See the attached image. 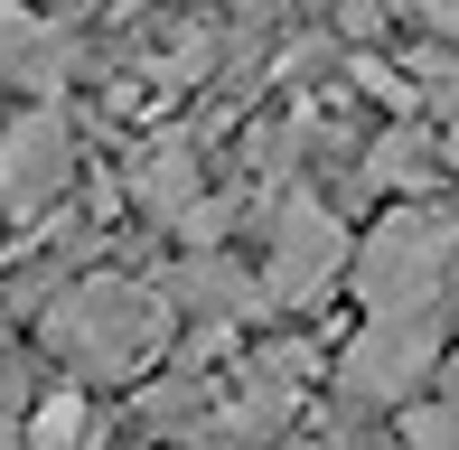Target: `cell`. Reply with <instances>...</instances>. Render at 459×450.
Listing matches in <instances>:
<instances>
[{
    "instance_id": "1",
    "label": "cell",
    "mask_w": 459,
    "mask_h": 450,
    "mask_svg": "<svg viewBox=\"0 0 459 450\" xmlns=\"http://www.w3.org/2000/svg\"><path fill=\"white\" fill-rule=\"evenodd\" d=\"M169 291L160 281H132V273H85L66 281V291L38 310V338H48V357L66 366V376H141V366H160V347H169Z\"/></svg>"
},
{
    "instance_id": "8",
    "label": "cell",
    "mask_w": 459,
    "mask_h": 450,
    "mask_svg": "<svg viewBox=\"0 0 459 450\" xmlns=\"http://www.w3.org/2000/svg\"><path fill=\"white\" fill-rule=\"evenodd\" d=\"M160 291H169V310H197V319H244L263 300V281L254 273H235V263L225 254H187L169 281H160Z\"/></svg>"
},
{
    "instance_id": "2",
    "label": "cell",
    "mask_w": 459,
    "mask_h": 450,
    "mask_svg": "<svg viewBox=\"0 0 459 450\" xmlns=\"http://www.w3.org/2000/svg\"><path fill=\"white\" fill-rule=\"evenodd\" d=\"M366 319H441L450 273H459V216L441 207H394L385 225H366V244L347 254Z\"/></svg>"
},
{
    "instance_id": "14",
    "label": "cell",
    "mask_w": 459,
    "mask_h": 450,
    "mask_svg": "<svg viewBox=\"0 0 459 450\" xmlns=\"http://www.w3.org/2000/svg\"><path fill=\"white\" fill-rule=\"evenodd\" d=\"M122 10H141V0H122Z\"/></svg>"
},
{
    "instance_id": "9",
    "label": "cell",
    "mask_w": 459,
    "mask_h": 450,
    "mask_svg": "<svg viewBox=\"0 0 459 450\" xmlns=\"http://www.w3.org/2000/svg\"><path fill=\"white\" fill-rule=\"evenodd\" d=\"M431 151H441V141H431L422 122H394V132L375 141L366 178H375V188H422V178H431Z\"/></svg>"
},
{
    "instance_id": "3",
    "label": "cell",
    "mask_w": 459,
    "mask_h": 450,
    "mask_svg": "<svg viewBox=\"0 0 459 450\" xmlns=\"http://www.w3.org/2000/svg\"><path fill=\"white\" fill-rule=\"evenodd\" d=\"M347 273V225L319 207V197H281L273 207V254H263V300L273 310H309L328 281Z\"/></svg>"
},
{
    "instance_id": "10",
    "label": "cell",
    "mask_w": 459,
    "mask_h": 450,
    "mask_svg": "<svg viewBox=\"0 0 459 450\" xmlns=\"http://www.w3.org/2000/svg\"><path fill=\"white\" fill-rule=\"evenodd\" d=\"M85 441H94V413H85L75 385H56V394L29 403V450H85Z\"/></svg>"
},
{
    "instance_id": "13",
    "label": "cell",
    "mask_w": 459,
    "mask_h": 450,
    "mask_svg": "<svg viewBox=\"0 0 459 450\" xmlns=\"http://www.w3.org/2000/svg\"><path fill=\"white\" fill-rule=\"evenodd\" d=\"M450 385H459V357H450Z\"/></svg>"
},
{
    "instance_id": "5",
    "label": "cell",
    "mask_w": 459,
    "mask_h": 450,
    "mask_svg": "<svg viewBox=\"0 0 459 450\" xmlns=\"http://www.w3.org/2000/svg\"><path fill=\"white\" fill-rule=\"evenodd\" d=\"M75 178V122L56 104H29L0 132V216H38L48 197H66Z\"/></svg>"
},
{
    "instance_id": "6",
    "label": "cell",
    "mask_w": 459,
    "mask_h": 450,
    "mask_svg": "<svg viewBox=\"0 0 459 450\" xmlns=\"http://www.w3.org/2000/svg\"><path fill=\"white\" fill-rule=\"evenodd\" d=\"M75 29L66 19H48V10H29V0H0V85H19V94H56L75 75Z\"/></svg>"
},
{
    "instance_id": "7",
    "label": "cell",
    "mask_w": 459,
    "mask_h": 450,
    "mask_svg": "<svg viewBox=\"0 0 459 450\" xmlns=\"http://www.w3.org/2000/svg\"><path fill=\"white\" fill-rule=\"evenodd\" d=\"M132 197H141L151 225H187V216H197V151H187L178 132L141 141V151H132Z\"/></svg>"
},
{
    "instance_id": "4",
    "label": "cell",
    "mask_w": 459,
    "mask_h": 450,
    "mask_svg": "<svg viewBox=\"0 0 459 450\" xmlns=\"http://www.w3.org/2000/svg\"><path fill=\"white\" fill-rule=\"evenodd\" d=\"M431 366H441V319H366L338 357V385L357 403H412Z\"/></svg>"
},
{
    "instance_id": "12",
    "label": "cell",
    "mask_w": 459,
    "mask_h": 450,
    "mask_svg": "<svg viewBox=\"0 0 459 450\" xmlns=\"http://www.w3.org/2000/svg\"><path fill=\"white\" fill-rule=\"evenodd\" d=\"M0 347H10V281H0Z\"/></svg>"
},
{
    "instance_id": "11",
    "label": "cell",
    "mask_w": 459,
    "mask_h": 450,
    "mask_svg": "<svg viewBox=\"0 0 459 450\" xmlns=\"http://www.w3.org/2000/svg\"><path fill=\"white\" fill-rule=\"evenodd\" d=\"M403 450H459V403H403Z\"/></svg>"
}]
</instances>
